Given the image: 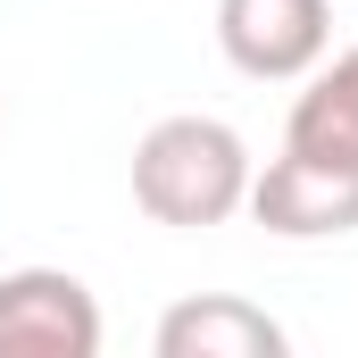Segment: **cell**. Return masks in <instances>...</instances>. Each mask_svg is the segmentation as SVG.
<instances>
[{
	"mask_svg": "<svg viewBox=\"0 0 358 358\" xmlns=\"http://www.w3.org/2000/svg\"><path fill=\"white\" fill-rule=\"evenodd\" d=\"M250 142L225 125V117H159L142 142H134V208L150 225H225L234 208H250Z\"/></svg>",
	"mask_w": 358,
	"mask_h": 358,
	"instance_id": "6da1fadb",
	"label": "cell"
},
{
	"mask_svg": "<svg viewBox=\"0 0 358 358\" xmlns=\"http://www.w3.org/2000/svg\"><path fill=\"white\" fill-rule=\"evenodd\" d=\"M283 142L292 150H342V159H358V50H342L317 84L292 100Z\"/></svg>",
	"mask_w": 358,
	"mask_h": 358,
	"instance_id": "8992f818",
	"label": "cell"
},
{
	"mask_svg": "<svg viewBox=\"0 0 358 358\" xmlns=\"http://www.w3.org/2000/svg\"><path fill=\"white\" fill-rule=\"evenodd\" d=\"M0 358H100V300L67 267L0 275Z\"/></svg>",
	"mask_w": 358,
	"mask_h": 358,
	"instance_id": "277c9868",
	"label": "cell"
},
{
	"mask_svg": "<svg viewBox=\"0 0 358 358\" xmlns=\"http://www.w3.org/2000/svg\"><path fill=\"white\" fill-rule=\"evenodd\" d=\"M250 217L267 234H283V242L358 234V159L283 142V159H267V176H250Z\"/></svg>",
	"mask_w": 358,
	"mask_h": 358,
	"instance_id": "3957f363",
	"label": "cell"
},
{
	"mask_svg": "<svg viewBox=\"0 0 358 358\" xmlns=\"http://www.w3.org/2000/svg\"><path fill=\"white\" fill-rule=\"evenodd\" d=\"M292 334L234 292H200L159 317V358H283Z\"/></svg>",
	"mask_w": 358,
	"mask_h": 358,
	"instance_id": "5b68a950",
	"label": "cell"
},
{
	"mask_svg": "<svg viewBox=\"0 0 358 358\" xmlns=\"http://www.w3.org/2000/svg\"><path fill=\"white\" fill-rule=\"evenodd\" d=\"M217 50L250 84H300L334 50V0H217Z\"/></svg>",
	"mask_w": 358,
	"mask_h": 358,
	"instance_id": "7a4b0ae2",
	"label": "cell"
}]
</instances>
